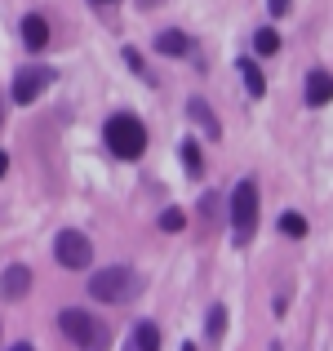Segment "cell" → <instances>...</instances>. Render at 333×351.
<instances>
[{"instance_id":"16","label":"cell","mask_w":333,"mask_h":351,"mask_svg":"<svg viewBox=\"0 0 333 351\" xmlns=\"http://www.w3.org/2000/svg\"><path fill=\"white\" fill-rule=\"evenodd\" d=\"M254 49L262 53V58H271V53H280V36H275L271 27H258L254 32Z\"/></svg>"},{"instance_id":"17","label":"cell","mask_w":333,"mask_h":351,"mask_svg":"<svg viewBox=\"0 0 333 351\" xmlns=\"http://www.w3.org/2000/svg\"><path fill=\"white\" fill-rule=\"evenodd\" d=\"M280 232H284V236H293V240H302V236H307V218L289 209V214H280Z\"/></svg>"},{"instance_id":"21","label":"cell","mask_w":333,"mask_h":351,"mask_svg":"<svg viewBox=\"0 0 333 351\" xmlns=\"http://www.w3.org/2000/svg\"><path fill=\"white\" fill-rule=\"evenodd\" d=\"M5 169H9V156H5V152H0V178H5Z\"/></svg>"},{"instance_id":"2","label":"cell","mask_w":333,"mask_h":351,"mask_svg":"<svg viewBox=\"0 0 333 351\" xmlns=\"http://www.w3.org/2000/svg\"><path fill=\"white\" fill-rule=\"evenodd\" d=\"M89 293H94L98 302H129L138 293V276H134V267H103V271L89 280Z\"/></svg>"},{"instance_id":"11","label":"cell","mask_w":333,"mask_h":351,"mask_svg":"<svg viewBox=\"0 0 333 351\" xmlns=\"http://www.w3.org/2000/svg\"><path fill=\"white\" fill-rule=\"evenodd\" d=\"M129 347H134V351H156V347H160V329H156L151 320L134 325V334H129Z\"/></svg>"},{"instance_id":"15","label":"cell","mask_w":333,"mask_h":351,"mask_svg":"<svg viewBox=\"0 0 333 351\" xmlns=\"http://www.w3.org/2000/svg\"><path fill=\"white\" fill-rule=\"evenodd\" d=\"M205 334H209V343H218V338L227 334V307H222V302H214V307H209V316H205Z\"/></svg>"},{"instance_id":"4","label":"cell","mask_w":333,"mask_h":351,"mask_svg":"<svg viewBox=\"0 0 333 351\" xmlns=\"http://www.w3.org/2000/svg\"><path fill=\"white\" fill-rule=\"evenodd\" d=\"M58 329H62V338L67 343H76V347H107V329L98 325L89 311H80V307H67L58 316Z\"/></svg>"},{"instance_id":"3","label":"cell","mask_w":333,"mask_h":351,"mask_svg":"<svg viewBox=\"0 0 333 351\" xmlns=\"http://www.w3.org/2000/svg\"><path fill=\"white\" fill-rule=\"evenodd\" d=\"M231 232H236V245L254 240L258 232V187L249 178L236 182V191H231Z\"/></svg>"},{"instance_id":"6","label":"cell","mask_w":333,"mask_h":351,"mask_svg":"<svg viewBox=\"0 0 333 351\" xmlns=\"http://www.w3.org/2000/svg\"><path fill=\"white\" fill-rule=\"evenodd\" d=\"M53 80V71L49 67H23L14 76V103L18 107H27V103H36V98L45 94V85Z\"/></svg>"},{"instance_id":"14","label":"cell","mask_w":333,"mask_h":351,"mask_svg":"<svg viewBox=\"0 0 333 351\" xmlns=\"http://www.w3.org/2000/svg\"><path fill=\"white\" fill-rule=\"evenodd\" d=\"M240 80H245V89L254 98H262L267 94V80H262V71H258V62L254 58H240Z\"/></svg>"},{"instance_id":"19","label":"cell","mask_w":333,"mask_h":351,"mask_svg":"<svg viewBox=\"0 0 333 351\" xmlns=\"http://www.w3.org/2000/svg\"><path fill=\"white\" fill-rule=\"evenodd\" d=\"M125 62L138 71V76H147V67H143V58H138V49H125Z\"/></svg>"},{"instance_id":"7","label":"cell","mask_w":333,"mask_h":351,"mask_svg":"<svg viewBox=\"0 0 333 351\" xmlns=\"http://www.w3.org/2000/svg\"><path fill=\"white\" fill-rule=\"evenodd\" d=\"M0 293H5L9 302H23L27 293H32V267H23V263L5 267V276H0Z\"/></svg>"},{"instance_id":"8","label":"cell","mask_w":333,"mask_h":351,"mask_svg":"<svg viewBox=\"0 0 333 351\" xmlns=\"http://www.w3.org/2000/svg\"><path fill=\"white\" fill-rule=\"evenodd\" d=\"M23 40H27V49H32V53L49 49V23H45L40 14H27L23 18Z\"/></svg>"},{"instance_id":"12","label":"cell","mask_w":333,"mask_h":351,"mask_svg":"<svg viewBox=\"0 0 333 351\" xmlns=\"http://www.w3.org/2000/svg\"><path fill=\"white\" fill-rule=\"evenodd\" d=\"M156 49L169 53V58H182V53H191V40L182 32H160V36H156Z\"/></svg>"},{"instance_id":"9","label":"cell","mask_w":333,"mask_h":351,"mask_svg":"<svg viewBox=\"0 0 333 351\" xmlns=\"http://www.w3.org/2000/svg\"><path fill=\"white\" fill-rule=\"evenodd\" d=\"M329 98H333V76H329V71H311V76H307V103L325 107Z\"/></svg>"},{"instance_id":"18","label":"cell","mask_w":333,"mask_h":351,"mask_svg":"<svg viewBox=\"0 0 333 351\" xmlns=\"http://www.w3.org/2000/svg\"><path fill=\"white\" fill-rule=\"evenodd\" d=\"M182 227H187L182 209H164V214H160V232H182Z\"/></svg>"},{"instance_id":"20","label":"cell","mask_w":333,"mask_h":351,"mask_svg":"<svg viewBox=\"0 0 333 351\" xmlns=\"http://www.w3.org/2000/svg\"><path fill=\"white\" fill-rule=\"evenodd\" d=\"M289 5H293V0H271V14H275V18H280V14H289Z\"/></svg>"},{"instance_id":"10","label":"cell","mask_w":333,"mask_h":351,"mask_svg":"<svg viewBox=\"0 0 333 351\" xmlns=\"http://www.w3.org/2000/svg\"><path fill=\"white\" fill-rule=\"evenodd\" d=\"M187 116L196 120V125L205 129L209 138H218V134H222V125H218V120H214V107H209L205 98H191V103H187Z\"/></svg>"},{"instance_id":"1","label":"cell","mask_w":333,"mask_h":351,"mask_svg":"<svg viewBox=\"0 0 333 351\" xmlns=\"http://www.w3.org/2000/svg\"><path fill=\"white\" fill-rule=\"evenodd\" d=\"M103 138H107V147L120 156V160H138V156L147 152V129L138 125V116H111Z\"/></svg>"},{"instance_id":"5","label":"cell","mask_w":333,"mask_h":351,"mask_svg":"<svg viewBox=\"0 0 333 351\" xmlns=\"http://www.w3.org/2000/svg\"><path fill=\"white\" fill-rule=\"evenodd\" d=\"M53 254H58V263L67 267V271H85L89 258H94V245H89L85 232H58V240H53Z\"/></svg>"},{"instance_id":"22","label":"cell","mask_w":333,"mask_h":351,"mask_svg":"<svg viewBox=\"0 0 333 351\" xmlns=\"http://www.w3.org/2000/svg\"><path fill=\"white\" fill-rule=\"evenodd\" d=\"M94 5H111V0H94Z\"/></svg>"},{"instance_id":"13","label":"cell","mask_w":333,"mask_h":351,"mask_svg":"<svg viewBox=\"0 0 333 351\" xmlns=\"http://www.w3.org/2000/svg\"><path fill=\"white\" fill-rule=\"evenodd\" d=\"M178 152H182V169H187L191 178H200V173H205V156H200V143H196V138H182Z\"/></svg>"}]
</instances>
